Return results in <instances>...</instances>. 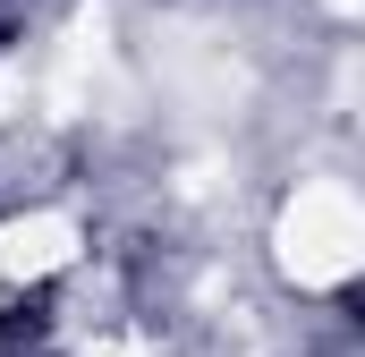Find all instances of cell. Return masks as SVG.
<instances>
[{
    "label": "cell",
    "mask_w": 365,
    "mask_h": 357,
    "mask_svg": "<svg viewBox=\"0 0 365 357\" xmlns=\"http://www.w3.org/2000/svg\"><path fill=\"white\" fill-rule=\"evenodd\" d=\"M0 357H60V289L0 298Z\"/></svg>",
    "instance_id": "1"
}]
</instances>
